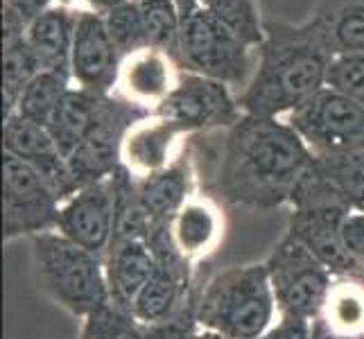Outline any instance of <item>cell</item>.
Segmentation results:
<instances>
[{
    "instance_id": "1",
    "label": "cell",
    "mask_w": 364,
    "mask_h": 339,
    "mask_svg": "<svg viewBox=\"0 0 364 339\" xmlns=\"http://www.w3.org/2000/svg\"><path fill=\"white\" fill-rule=\"evenodd\" d=\"M315 152L285 118L242 116L227 129L218 170L224 202L267 212L290 204Z\"/></svg>"
},
{
    "instance_id": "2",
    "label": "cell",
    "mask_w": 364,
    "mask_h": 339,
    "mask_svg": "<svg viewBox=\"0 0 364 339\" xmlns=\"http://www.w3.org/2000/svg\"><path fill=\"white\" fill-rule=\"evenodd\" d=\"M333 55L304 25L265 23V41L256 50V68L237 93L245 116L287 118L326 89Z\"/></svg>"
},
{
    "instance_id": "3",
    "label": "cell",
    "mask_w": 364,
    "mask_h": 339,
    "mask_svg": "<svg viewBox=\"0 0 364 339\" xmlns=\"http://www.w3.org/2000/svg\"><path fill=\"white\" fill-rule=\"evenodd\" d=\"M199 330L224 339H258L279 319L265 262L220 271L197 292Z\"/></svg>"
},
{
    "instance_id": "4",
    "label": "cell",
    "mask_w": 364,
    "mask_h": 339,
    "mask_svg": "<svg viewBox=\"0 0 364 339\" xmlns=\"http://www.w3.org/2000/svg\"><path fill=\"white\" fill-rule=\"evenodd\" d=\"M32 271L39 290L80 321L111 303L105 258L59 231L30 237Z\"/></svg>"
},
{
    "instance_id": "5",
    "label": "cell",
    "mask_w": 364,
    "mask_h": 339,
    "mask_svg": "<svg viewBox=\"0 0 364 339\" xmlns=\"http://www.w3.org/2000/svg\"><path fill=\"white\" fill-rule=\"evenodd\" d=\"M256 50L249 48L227 25L210 16L202 5L181 14L179 45L174 61L181 70L227 84L240 93L256 68Z\"/></svg>"
},
{
    "instance_id": "6",
    "label": "cell",
    "mask_w": 364,
    "mask_h": 339,
    "mask_svg": "<svg viewBox=\"0 0 364 339\" xmlns=\"http://www.w3.org/2000/svg\"><path fill=\"white\" fill-rule=\"evenodd\" d=\"M265 267L279 315L306 321L315 319L335 274L290 233L274 244L265 258Z\"/></svg>"
},
{
    "instance_id": "7",
    "label": "cell",
    "mask_w": 364,
    "mask_h": 339,
    "mask_svg": "<svg viewBox=\"0 0 364 339\" xmlns=\"http://www.w3.org/2000/svg\"><path fill=\"white\" fill-rule=\"evenodd\" d=\"M315 156L364 152V102L335 89H321L285 118Z\"/></svg>"
},
{
    "instance_id": "8",
    "label": "cell",
    "mask_w": 364,
    "mask_h": 339,
    "mask_svg": "<svg viewBox=\"0 0 364 339\" xmlns=\"http://www.w3.org/2000/svg\"><path fill=\"white\" fill-rule=\"evenodd\" d=\"M61 199L28 163L3 152V240L14 242L57 229Z\"/></svg>"
},
{
    "instance_id": "9",
    "label": "cell",
    "mask_w": 364,
    "mask_h": 339,
    "mask_svg": "<svg viewBox=\"0 0 364 339\" xmlns=\"http://www.w3.org/2000/svg\"><path fill=\"white\" fill-rule=\"evenodd\" d=\"M154 113L174 122L186 136L231 129L245 116L237 104V93L227 84L186 70H181L174 91Z\"/></svg>"
},
{
    "instance_id": "10",
    "label": "cell",
    "mask_w": 364,
    "mask_h": 339,
    "mask_svg": "<svg viewBox=\"0 0 364 339\" xmlns=\"http://www.w3.org/2000/svg\"><path fill=\"white\" fill-rule=\"evenodd\" d=\"M147 242L154 251V271L132 308V315L143 325L168 321L195 294V265L174 249L168 224L154 226Z\"/></svg>"
},
{
    "instance_id": "11",
    "label": "cell",
    "mask_w": 364,
    "mask_h": 339,
    "mask_svg": "<svg viewBox=\"0 0 364 339\" xmlns=\"http://www.w3.org/2000/svg\"><path fill=\"white\" fill-rule=\"evenodd\" d=\"M55 231L105 258L116 231V179L84 185L61 202Z\"/></svg>"
},
{
    "instance_id": "12",
    "label": "cell",
    "mask_w": 364,
    "mask_h": 339,
    "mask_svg": "<svg viewBox=\"0 0 364 339\" xmlns=\"http://www.w3.org/2000/svg\"><path fill=\"white\" fill-rule=\"evenodd\" d=\"M122 55L107 32L105 16L91 9H80L70 53L73 84L95 95H114Z\"/></svg>"
},
{
    "instance_id": "13",
    "label": "cell",
    "mask_w": 364,
    "mask_h": 339,
    "mask_svg": "<svg viewBox=\"0 0 364 339\" xmlns=\"http://www.w3.org/2000/svg\"><path fill=\"white\" fill-rule=\"evenodd\" d=\"M3 152L28 163L50 183L61 202L77 190L68 168V156L53 138L48 127L30 122L21 116H9L3 120Z\"/></svg>"
},
{
    "instance_id": "14",
    "label": "cell",
    "mask_w": 364,
    "mask_h": 339,
    "mask_svg": "<svg viewBox=\"0 0 364 339\" xmlns=\"http://www.w3.org/2000/svg\"><path fill=\"white\" fill-rule=\"evenodd\" d=\"M348 210L350 208L344 204H317V206L290 208V220H287L285 233H290L301 244H306L333 274H348V271L364 269L348 256V251L342 242L340 226Z\"/></svg>"
},
{
    "instance_id": "15",
    "label": "cell",
    "mask_w": 364,
    "mask_h": 339,
    "mask_svg": "<svg viewBox=\"0 0 364 339\" xmlns=\"http://www.w3.org/2000/svg\"><path fill=\"white\" fill-rule=\"evenodd\" d=\"M186 134L168 118L159 113L134 122L122 138L120 166L127 170L136 181L154 174L181 154L186 147Z\"/></svg>"
},
{
    "instance_id": "16",
    "label": "cell",
    "mask_w": 364,
    "mask_h": 339,
    "mask_svg": "<svg viewBox=\"0 0 364 339\" xmlns=\"http://www.w3.org/2000/svg\"><path fill=\"white\" fill-rule=\"evenodd\" d=\"M181 68L168 53L143 48L122 59L116 95L154 113L179 82Z\"/></svg>"
},
{
    "instance_id": "17",
    "label": "cell",
    "mask_w": 364,
    "mask_h": 339,
    "mask_svg": "<svg viewBox=\"0 0 364 339\" xmlns=\"http://www.w3.org/2000/svg\"><path fill=\"white\" fill-rule=\"evenodd\" d=\"M197 195V166L191 147H183L181 154L168 168L136 181V197L149 224H168L191 197Z\"/></svg>"
},
{
    "instance_id": "18",
    "label": "cell",
    "mask_w": 364,
    "mask_h": 339,
    "mask_svg": "<svg viewBox=\"0 0 364 339\" xmlns=\"http://www.w3.org/2000/svg\"><path fill=\"white\" fill-rule=\"evenodd\" d=\"M170 240L179 254L197 267L222 244L227 233V217L210 195H195L168 222Z\"/></svg>"
},
{
    "instance_id": "19",
    "label": "cell",
    "mask_w": 364,
    "mask_h": 339,
    "mask_svg": "<svg viewBox=\"0 0 364 339\" xmlns=\"http://www.w3.org/2000/svg\"><path fill=\"white\" fill-rule=\"evenodd\" d=\"M310 328L312 339H364V269L333 276Z\"/></svg>"
},
{
    "instance_id": "20",
    "label": "cell",
    "mask_w": 364,
    "mask_h": 339,
    "mask_svg": "<svg viewBox=\"0 0 364 339\" xmlns=\"http://www.w3.org/2000/svg\"><path fill=\"white\" fill-rule=\"evenodd\" d=\"M154 271V251L147 240H114L105 254V274L111 303L124 310L134 308L145 283Z\"/></svg>"
},
{
    "instance_id": "21",
    "label": "cell",
    "mask_w": 364,
    "mask_h": 339,
    "mask_svg": "<svg viewBox=\"0 0 364 339\" xmlns=\"http://www.w3.org/2000/svg\"><path fill=\"white\" fill-rule=\"evenodd\" d=\"M77 16L80 9L66 3H55L28 25L25 39L39 57L43 70H70V53Z\"/></svg>"
},
{
    "instance_id": "22",
    "label": "cell",
    "mask_w": 364,
    "mask_h": 339,
    "mask_svg": "<svg viewBox=\"0 0 364 339\" xmlns=\"http://www.w3.org/2000/svg\"><path fill=\"white\" fill-rule=\"evenodd\" d=\"M111 95H95L80 86H70L55 111L48 129L66 156L80 147L102 122Z\"/></svg>"
},
{
    "instance_id": "23",
    "label": "cell",
    "mask_w": 364,
    "mask_h": 339,
    "mask_svg": "<svg viewBox=\"0 0 364 339\" xmlns=\"http://www.w3.org/2000/svg\"><path fill=\"white\" fill-rule=\"evenodd\" d=\"M308 28L333 57L364 53V0H323Z\"/></svg>"
},
{
    "instance_id": "24",
    "label": "cell",
    "mask_w": 364,
    "mask_h": 339,
    "mask_svg": "<svg viewBox=\"0 0 364 339\" xmlns=\"http://www.w3.org/2000/svg\"><path fill=\"white\" fill-rule=\"evenodd\" d=\"M73 86L70 70H41L36 77L25 86V91L18 97V104L11 116H21L30 122L48 127L55 111L61 102V97ZM5 120V118H3Z\"/></svg>"
},
{
    "instance_id": "25",
    "label": "cell",
    "mask_w": 364,
    "mask_h": 339,
    "mask_svg": "<svg viewBox=\"0 0 364 339\" xmlns=\"http://www.w3.org/2000/svg\"><path fill=\"white\" fill-rule=\"evenodd\" d=\"M41 70V61L28 39L3 45V118H9L14 113L25 86Z\"/></svg>"
},
{
    "instance_id": "26",
    "label": "cell",
    "mask_w": 364,
    "mask_h": 339,
    "mask_svg": "<svg viewBox=\"0 0 364 339\" xmlns=\"http://www.w3.org/2000/svg\"><path fill=\"white\" fill-rule=\"evenodd\" d=\"M199 5L240 36L249 48L258 50L265 41V23L260 21L256 0H199Z\"/></svg>"
},
{
    "instance_id": "27",
    "label": "cell",
    "mask_w": 364,
    "mask_h": 339,
    "mask_svg": "<svg viewBox=\"0 0 364 339\" xmlns=\"http://www.w3.org/2000/svg\"><path fill=\"white\" fill-rule=\"evenodd\" d=\"M141 9L149 48L177 57L179 30H181V9L177 0H134Z\"/></svg>"
},
{
    "instance_id": "28",
    "label": "cell",
    "mask_w": 364,
    "mask_h": 339,
    "mask_svg": "<svg viewBox=\"0 0 364 339\" xmlns=\"http://www.w3.org/2000/svg\"><path fill=\"white\" fill-rule=\"evenodd\" d=\"M77 339H145L143 323L129 310L116 303H107L93 315L82 319Z\"/></svg>"
},
{
    "instance_id": "29",
    "label": "cell",
    "mask_w": 364,
    "mask_h": 339,
    "mask_svg": "<svg viewBox=\"0 0 364 339\" xmlns=\"http://www.w3.org/2000/svg\"><path fill=\"white\" fill-rule=\"evenodd\" d=\"M105 25H107L111 41L116 43L118 53L122 55V59L138 53V50H143V48H149L145 21H143L141 9H138L134 0H127V3H122L120 7L107 11Z\"/></svg>"
},
{
    "instance_id": "30",
    "label": "cell",
    "mask_w": 364,
    "mask_h": 339,
    "mask_svg": "<svg viewBox=\"0 0 364 339\" xmlns=\"http://www.w3.org/2000/svg\"><path fill=\"white\" fill-rule=\"evenodd\" d=\"M326 86L364 102V53L333 57Z\"/></svg>"
},
{
    "instance_id": "31",
    "label": "cell",
    "mask_w": 364,
    "mask_h": 339,
    "mask_svg": "<svg viewBox=\"0 0 364 339\" xmlns=\"http://www.w3.org/2000/svg\"><path fill=\"white\" fill-rule=\"evenodd\" d=\"M195 310H197V290L193 298L168 321L143 325V337L145 339H195L199 330Z\"/></svg>"
},
{
    "instance_id": "32",
    "label": "cell",
    "mask_w": 364,
    "mask_h": 339,
    "mask_svg": "<svg viewBox=\"0 0 364 339\" xmlns=\"http://www.w3.org/2000/svg\"><path fill=\"white\" fill-rule=\"evenodd\" d=\"M340 233L348 256L364 267V210L350 208L342 220Z\"/></svg>"
},
{
    "instance_id": "33",
    "label": "cell",
    "mask_w": 364,
    "mask_h": 339,
    "mask_svg": "<svg viewBox=\"0 0 364 339\" xmlns=\"http://www.w3.org/2000/svg\"><path fill=\"white\" fill-rule=\"evenodd\" d=\"M262 337L265 339H312V328H310V321L306 319L279 315L276 323L267 330V335H262Z\"/></svg>"
},
{
    "instance_id": "34",
    "label": "cell",
    "mask_w": 364,
    "mask_h": 339,
    "mask_svg": "<svg viewBox=\"0 0 364 339\" xmlns=\"http://www.w3.org/2000/svg\"><path fill=\"white\" fill-rule=\"evenodd\" d=\"M86 5V9H91V11H95V14H107V11H111V9H116V7H120L122 3H127V0H84Z\"/></svg>"
},
{
    "instance_id": "35",
    "label": "cell",
    "mask_w": 364,
    "mask_h": 339,
    "mask_svg": "<svg viewBox=\"0 0 364 339\" xmlns=\"http://www.w3.org/2000/svg\"><path fill=\"white\" fill-rule=\"evenodd\" d=\"M177 5H179V9H181V14H183V11H188L191 7L199 5V0H177Z\"/></svg>"
},
{
    "instance_id": "36",
    "label": "cell",
    "mask_w": 364,
    "mask_h": 339,
    "mask_svg": "<svg viewBox=\"0 0 364 339\" xmlns=\"http://www.w3.org/2000/svg\"><path fill=\"white\" fill-rule=\"evenodd\" d=\"M195 339H224L220 335H213V333H206V330H197V337ZM258 339H265V337H258Z\"/></svg>"
}]
</instances>
